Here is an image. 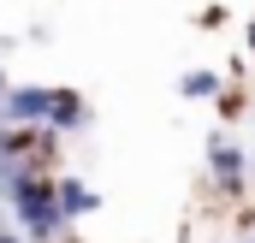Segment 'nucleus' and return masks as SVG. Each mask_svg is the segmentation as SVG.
I'll return each instance as SVG.
<instances>
[{
    "label": "nucleus",
    "instance_id": "f257e3e1",
    "mask_svg": "<svg viewBox=\"0 0 255 243\" xmlns=\"http://www.w3.org/2000/svg\"><path fill=\"white\" fill-rule=\"evenodd\" d=\"M60 172V166H54ZM54 172H42V166H18L12 172V184H6V214L18 220V232L30 243H60L65 232H71V220H65L60 196H54Z\"/></svg>",
    "mask_w": 255,
    "mask_h": 243
},
{
    "label": "nucleus",
    "instance_id": "f03ea898",
    "mask_svg": "<svg viewBox=\"0 0 255 243\" xmlns=\"http://www.w3.org/2000/svg\"><path fill=\"white\" fill-rule=\"evenodd\" d=\"M250 166H255V154L232 136V130H208V178H214V190H220L226 202H244Z\"/></svg>",
    "mask_w": 255,
    "mask_h": 243
},
{
    "label": "nucleus",
    "instance_id": "7ed1b4c3",
    "mask_svg": "<svg viewBox=\"0 0 255 243\" xmlns=\"http://www.w3.org/2000/svg\"><path fill=\"white\" fill-rule=\"evenodd\" d=\"M48 95H54V83H6L0 124H42L48 119Z\"/></svg>",
    "mask_w": 255,
    "mask_h": 243
},
{
    "label": "nucleus",
    "instance_id": "20e7f679",
    "mask_svg": "<svg viewBox=\"0 0 255 243\" xmlns=\"http://www.w3.org/2000/svg\"><path fill=\"white\" fill-rule=\"evenodd\" d=\"M48 124H54L60 136H77V130H89V124H95V107H89V95H83V89H71V83H54V95H48Z\"/></svg>",
    "mask_w": 255,
    "mask_h": 243
},
{
    "label": "nucleus",
    "instance_id": "39448f33",
    "mask_svg": "<svg viewBox=\"0 0 255 243\" xmlns=\"http://www.w3.org/2000/svg\"><path fill=\"white\" fill-rule=\"evenodd\" d=\"M54 196H60V208H65V220H71V226H77V220H89V214H101V190H89L77 172H54Z\"/></svg>",
    "mask_w": 255,
    "mask_h": 243
},
{
    "label": "nucleus",
    "instance_id": "423d86ee",
    "mask_svg": "<svg viewBox=\"0 0 255 243\" xmlns=\"http://www.w3.org/2000/svg\"><path fill=\"white\" fill-rule=\"evenodd\" d=\"M220 89H226V77H220V71H208V65H196V71L178 77V95H184V101H214Z\"/></svg>",
    "mask_w": 255,
    "mask_h": 243
},
{
    "label": "nucleus",
    "instance_id": "0eeeda50",
    "mask_svg": "<svg viewBox=\"0 0 255 243\" xmlns=\"http://www.w3.org/2000/svg\"><path fill=\"white\" fill-rule=\"evenodd\" d=\"M214 101H220V113H226V119H232V113H244V95H238V89H220Z\"/></svg>",
    "mask_w": 255,
    "mask_h": 243
},
{
    "label": "nucleus",
    "instance_id": "6e6552de",
    "mask_svg": "<svg viewBox=\"0 0 255 243\" xmlns=\"http://www.w3.org/2000/svg\"><path fill=\"white\" fill-rule=\"evenodd\" d=\"M196 24H202V30H214V24H226V6H202V12H196Z\"/></svg>",
    "mask_w": 255,
    "mask_h": 243
},
{
    "label": "nucleus",
    "instance_id": "1a4fd4ad",
    "mask_svg": "<svg viewBox=\"0 0 255 243\" xmlns=\"http://www.w3.org/2000/svg\"><path fill=\"white\" fill-rule=\"evenodd\" d=\"M0 243H30V238L18 232V220H0Z\"/></svg>",
    "mask_w": 255,
    "mask_h": 243
},
{
    "label": "nucleus",
    "instance_id": "9d476101",
    "mask_svg": "<svg viewBox=\"0 0 255 243\" xmlns=\"http://www.w3.org/2000/svg\"><path fill=\"white\" fill-rule=\"evenodd\" d=\"M244 48H250V60H255V12H250V24H244Z\"/></svg>",
    "mask_w": 255,
    "mask_h": 243
},
{
    "label": "nucleus",
    "instance_id": "9b49d317",
    "mask_svg": "<svg viewBox=\"0 0 255 243\" xmlns=\"http://www.w3.org/2000/svg\"><path fill=\"white\" fill-rule=\"evenodd\" d=\"M6 83H12V77H6V65H0V95H6Z\"/></svg>",
    "mask_w": 255,
    "mask_h": 243
},
{
    "label": "nucleus",
    "instance_id": "f8f14e48",
    "mask_svg": "<svg viewBox=\"0 0 255 243\" xmlns=\"http://www.w3.org/2000/svg\"><path fill=\"white\" fill-rule=\"evenodd\" d=\"M60 243H77V238H71V232H65V238H60Z\"/></svg>",
    "mask_w": 255,
    "mask_h": 243
}]
</instances>
